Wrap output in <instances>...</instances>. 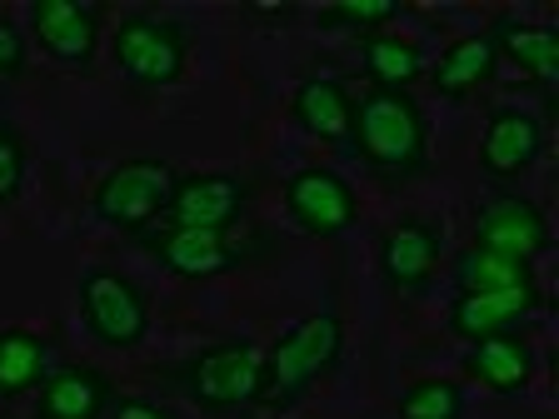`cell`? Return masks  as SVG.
Listing matches in <instances>:
<instances>
[{
	"label": "cell",
	"instance_id": "1",
	"mask_svg": "<svg viewBox=\"0 0 559 419\" xmlns=\"http://www.w3.org/2000/svg\"><path fill=\"white\" fill-rule=\"evenodd\" d=\"M345 355V320L335 310H310L300 320L280 330L265 349H260V384H255V409L300 405L314 384L325 380Z\"/></svg>",
	"mask_w": 559,
	"mask_h": 419
},
{
	"label": "cell",
	"instance_id": "2",
	"mask_svg": "<svg viewBox=\"0 0 559 419\" xmlns=\"http://www.w3.org/2000/svg\"><path fill=\"white\" fill-rule=\"evenodd\" d=\"M349 151L380 175H415L430 155V120L405 91H365L355 95Z\"/></svg>",
	"mask_w": 559,
	"mask_h": 419
},
{
	"label": "cell",
	"instance_id": "3",
	"mask_svg": "<svg viewBox=\"0 0 559 419\" xmlns=\"http://www.w3.org/2000/svg\"><path fill=\"white\" fill-rule=\"evenodd\" d=\"M175 390L200 409V415H240L255 405L260 384V345L250 335H230L195 349L170 370Z\"/></svg>",
	"mask_w": 559,
	"mask_h": 419
},
{
	"label": "cell",
	"instance_id": "4",
	"mask_svg": "<svg viewBox=\"0 0 559 419\" xmlns=\"http://www.w3.org/2000/svg\"><path fill=\"white\" fill-rule=\"evenodd\" d=\"M175 180H180V170H175L170 160H160V155L120 160V165H110V170L95 180L91 215L100 225H110V230L135 235L140 240L145 230H155V225L165 220L170 195H175Z\"/></svg>",
	"mask_w": 559,
	"mask_h": 419
},
{
	"label": "cell",
	"instance_id": "5",
	"mask_svg": "<svg viewBox=\"0 0 559 419\" xmlns=\"http://www.w3.org/2000/svg\"><path fill=\"white\" fill-rule=\"evenodd\" d=\"M110 60L140 91H170L186 81L190 70V31L170 15L135 11L116 25L110 35Z\"/></svg>",
	"mask_w": 559,
	"mask_h": 419
},
{
	"label": "cell",
	"instance_id": "6",
	"mask_svg": "<svg viewBox=\"0 0 559 419\" xmlns=\"http://www.w3.org/2000/svg\"><path fill=\"white\" fill-rule=\"evenodd\" d=\"M75 300H81V325L95 345L140 349L151 339V300L126 270L91 265L75 279Z\"/></svg>",
	"mask_w": 559,
	"mask_h": 419
},
{
	"label": "cell",
	"instance_id": "7",
	"mask_svg": "<svg viewBox=\"0 0 559 419\" xmlns=\"http://www.w3.org/2000/svg\"><path fill=\"white\" fill-rule=\"evenodd\" d=\"M285 220L310 240H335L349 225H360V190L330 165H300L280 190Z\"/></svg>",
	"mask_w": 559,
	"mask_h": 419
},
{
	"label": "cell",
	"instance_id": "8",
	"mask_svg": "<svg viewBox=\"0 0 559 419\" xmlns=\"http://www.w3.org/2000/svg\"><path fill=\"white\" fill-rule=\"evenodd\" d=\"M250 180L230 170H190L175 180L170 210L160 225H180V230H221L230 235L250 210Z\"/></svg>",
	"mask_w": 559,
	"mask_h": 419
},
{
	"label": "cell",
	"instance_id": "9",
	"mask_svg": "<svg viewBox=\"0 0 559 419\" xmlns=\"http://www.w3.org/2000/svg\"><path fill=\"white\" fill-rule=\"evenodd\" d=\"M145 255L160 260L165 275L175 279H221V275H235L245 270L250 250H245L235 235H221V230H180V225H155V230L140 235Z\"/></svg>",
	"mask_w": 559,
	"mask_h": 419
},
{
	"label": "cell",
	"instance_id": "10",
	"mask_svg": "<svg viewBox=\"0 0 559 419\" xmlns=\"http://www.w3.org/2000/svg\"><path fill=\"white\" fill-rule=\"evenodd\" d=\"M105 15L91 0H31V35L40 56L56 60L66 70H91L95 50H100Z\"/></svg>",
	"mask_w": 559,
	"mask_h": 419
},
{
	"label": "cell",
	"instance_id": "11",
	"mask_svg": "<svg viewBox=\"0 0 559 419\" xmlns=\"http://www.w3.org/2000/svg\"><path fill=\"white\" fill-rule=\"evenodd\" d=\"M475 250H495V255L510 260H530L535 265L555 244V230H549V215L535 205L530 195H514V190H500L495 200H485L475 215Z\"/></svg>",
	"mask_w": 559,
	"mask_h": 419
},
{
	"label": "cell",
	"instance_id": "12",
	"mask_svg": "<svg viewBox=\"0 0 559 419\" xmlns=\"http://www.w3.org/2000/svg\"><path fill=\"white\" fill-rule=\"evenodd\" d=\"M539 155H545V125H539L535 110H524V105H500V110L485 120L475 160L489 180H500V185L524 180V175L539 165Z\"/></svg>",
	"mask_w": 559,
	"mask_h": 419
},
{
	"label": "cell",
	"instance_id": "13",
	"mask_svg": "<svg viewBox=\"0 0 559 419\" xmlns=\"http://www.w3.org/2000/svg\"><path fill=\"white\" fill-rule=\"evenodd\" d=\"M440 250H444V235L435 230L430 220L400 215V220L380 235V244H374V265H380V279L390 290L419 295L435 279V270H440Z\"/></svg>",
	"mask_w": 559,
	"mask_h": 419
},
{
	"label": "cell",
	"instance_id": "14",
	"mask_svg": "<svg viewBox=\"0 0 559 419\" xmlns=\"http://www.w3.org/2000/svg\"><path fill=\"white\" fill-rule=\"evenodd\" d=\"M460 370L465 380L485 384L489 395H524L535 384V345L524 330H504V335H485V339H469L465 355H460Z\"/></svg>",
	"mask_w": 559,
	"mask_h": 419
},
{
	"label": "cell",
	"instance_id": "15",
	"mask_svg": "<svg viewBox=\"0 0 559 419\" xmlns=\"http://www.w3.org/2000/svg\"><path fill=\"white\" fill-rule=\"evenodd\" d=\"M535 310H545V290L530 285V290H489V295H454L450 310H444V330L454 339H485V335H504V330H520Z\"/></svg>",
	"mask_w": 559,
	"mask_h": 419
},
{
	"label": "cell",
	"instance_id": "16",
	"mask_svg": "<svg viewBox=\"0 0 559 419\" xmlns=\"http://www.w3.org/2000/svg\"><path fill=\"white\" fill-rule=\"evenodd\" d=\"M116 405V380L95 364H60L35 390V419H105Z\"/></svg>",
	"mask_w": 559,
	"mask_h": 419
},
{
	"label": "cell",
	"instance_id": "17",
	"mask_svg": "<svg viewBox=\"0 0 559 419\" xmlns=\"http://www.w3.org/2000/svg\"><path fill=\"white\" fill-rule=\"evenodd\" d=\"M500 75V56H495V40L485 31L454 35L450 46L440 50L435 65H425V81L440 95L444 105H465L469 95H479L489 81Z\"/></svg>",
	"mask_w": 559,
	"mask_h": 419
},
{
	"label": "cell",
	"instance_id": "18",
	"mask_svg": "<svg viewBox=\"0 0 559 419\" xmlns=\"http://www.w3.org/2000/svg\"><path fill=\"white\" fill-rule=\"evenodd\" d=\"M349 120H355V95L335 75H305L290 91V125L300 135L349 151Z\"/></svg>",
	"mask_w": 559,
	"mask_h": 419
},
{
	"label": "cell",
	"instance_id": "19",
	"mask_svg": "<svg viewBox=\"0 0 559 419\" xmlns=\"http://www.w3.org/2000/svg\"><path fill=\"white\" fill-rule=\"evenodd\" d=\"M489 40H495V56L500 65H520L539 91H549L559 75V35L555 25H535V21H520V15H495L489 21Z\"/></svg>",
	"mask_w": 559,
	"mask_h": 419
},
{
	"label": "cell",
	"instance_id": "20",
	"mask_svg": "<svg viewBox=\"0 0 559 419\" xmlns=\"http://www.w3.org/2000/svg\"><path fill=\"white\" fill-rule=\"evenodd\" d=\"M360 70L374 91H415L425 81V50L415 35L400 31H374L360 40Z\"/></svg>",
	"mask_w": 559,
	"mask_h": 419
},
{
	"label": "cell",
	"instance_id": "21",
	"mask_svg": "<svg viewBox=\"0 0 559 419\" xmlns=\"http://www.w3.org/2000/svg\"><path fill=\"white\" fill-rule=\"evenodd\" d=\"M50 374V335L31 325H0V399H21L40 390Z\"/></svg>",
	"mask_w": 559,
	"mask_h": 419
},
{
	"label": "cell",
	"instance_id": "22",
	"mask_svg": "<svg viewBox=\"0 0 559 419\" xmlns=\"http://www.w3.org/2000/svg\"><path fill=\"white\" fill-rule=\"evenodd\" d=\"M530 285H539V275H535L530 260H510V255H495V250H475V244L454 260V295L530 290Z\"/></svg>",
	"mask_w": 559,
	"mask_h": 419
},
{
	"label": "cell",
	"instance_id": "23",
	"mask_svg": "<svg viewBox=\"0 0 559 419\" xmlns=\"http://www.w3.org/2000/svg\"><path fill=\"white\" fill-rule=\"evenodd\" d=\"M395 415L400 419H465V384L425 374V380L400 390Z\"/></svg>",
	"mask_w": 559,
	"mask_h": 419
},
{
	"label": "cell",
	"instance_id": "24",
	"mask_svg": "<svg viewBox=\"0 0 559 419\" xmlns=\"http://www.w3.org/2000/svg\"><path fill=\"white\" fill-rule=\"evenodd\" d=\"M400 0H330V5H320V15H314V25L320 31H349V35H374L380 25L400 21Z\"/></svg>",
	"mask_w": 559,
	"mask_h": 419
},
{
	"label": "cell",
	"instance_id": "25",
	"mask_svg": "<svg viewBox=\"0 0 559 419\" xmlns=\"http://www.w3.org/2000/svg\"><path fill=\"white\" fill-rule=\"evenodd\" d=\"M25 175H31V151H25V135L0 120V205H15L25 195Z\"/></svg>",
	"mask_w": 559,
	"mask_h": 419
},
{
	"label": "cell",
	"instance_id": "26",
	"mask_svg": "<svg viewBox=\"0 0 559 419\" xmlns=\"http://www.w3.org/2000/svg\"><path fill=\"white\" fill-rule=\"evenodd\" d=\"M25 70H31V46H25V31L11 21V15H0V81H21Z\"/></svg>",
	"mask_w": 559,
	"mask_h": 419
},
{
	"label": "cell",
	"instance_id": "27",
	"mask_svg": "<svg viewBox=\"0 0 559 419\" xmlns=\"http://www.w3.org/2000/svg\"><path fill=\"white\" fill-rule=\"evenodd\" d=\"M105 419H180V415L165 409L160 399H151V395H116V405H110Z\"/></svg>",
	"mask_w": 559,
	"mask_h": 419
}]
</instances>
